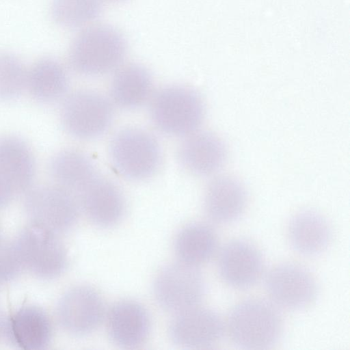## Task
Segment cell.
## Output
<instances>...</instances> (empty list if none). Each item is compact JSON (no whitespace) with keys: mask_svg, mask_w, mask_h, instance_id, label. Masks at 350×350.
Wrapping results in <instances>:
<instances>
[{"mask_svg":"<svg viewBox=\"0 0 350 350\" xmlns=\"http://www.w3.org/2000/svg\"><path fill=\"white\" fill-rule=\"evenodd\" d=\"M227 155L224 141L209 131L191 134L181 144L178 153L184 168L198 176H208L219 171Z\"/></svg>","mask_w":350,"mask_h":350,"instance_id":"cell-15","label":"cell"},{"mask_svg":"<svg viewBox=\"0 0 350 350\" xmlns=\"http://www.w3.org/2000/svg\"><path fill=\"white\" fill-rule=\"evenodd\" d=\"M102 10V0H53L51 14L61 27L79 28L96 19Z\"/></svg>","mask_w":350,"mask_h":350,"instance_id":"cell-24","label":"cell"},{"mask_svg":"<svg viewBox=\"0 0 350 350\" xmlns=\"http://www.w3.org/2000/svg\"><path fill=\"white\" fill-rule=\"evenodd\" d=\"M108 335L118 346L135 348L148 339L151 322L147 310L133 300H122L114 304L106 316Z\"/></svg>","mask_w":350,"mask_h":350,"instance_id":"cell-13","label":"cell"},{"mask_svg":"<svg viewBox=\"0 0 350 350\" xmlns=\"http://www.w3.org/2000/svg\"><path fill=\"white\" fill-rule=\"evenodd\" d=\"M5 323L4 317L3 316L2 312L0 308V335L3 334V332L5 331Z\"/></svg>","mask_w":350,"mask_h":350,"instance_id":"cell-27","label":"cell"},{"mask_svg":"<svg viewBox=\"0 0 350 350\" xmlns=\"http://www.w3.org/2000/svg\"><path fill=\"white\" fill-rule=\"evenodd\" d=\"M224 331L218 313L198 306L175 314L169 326L172 341L189 349L209 347L221 339Z\"/></svg>","mask_w":350,"mask_h":350,"instance_id":"cell-11","label":"cell"},{"mask_svg":"<svg viewBox=\"0 0 350 350\" xmlns=\"http://www.w3.org/2000/svg\"><path fill=\"white\" fill-rule=\"evenodd\" d=\"M206 287L198 267L180 261L163 267L153 283V293L159 305L174 314L198 306Z\"/></svg>","mask_w":350,"mask_h":350,"instance_id":"cell-5","label":"cell"},{"mask_svg":"<svg viewBox=\"0 0 350 350\" xmlns=\"http://www.w3.org/2000/svg\"><path fill=\"white\" fill-rule=\"evenodd\" d=\"M113 116L109 100L90 90L73 92L65 99L61 109L65 129L73 137L83 139L103 134L110 126Z\"/></svg>","mask_w":350,"mask_h":350,"instance_id":"cell-7","label":"cell"},{"mask_svg":"<svg viewBox=\"0 0 350 350\" xmlns=\"http://www.w3.org/2000/svg\"><path fill=\"white\" fill-rule=\"evenodd\" d=\"M5 331L16 346L26 350L44 349L52 335L51 321L40 308L23 306L5 323Z\"/></svg>","mask_w":350,"mask_h":350,"instance_id":"cell-17","label":"cell"},{"mask_svg":"<svg viewBox=\"0 0 350 350\" xmlns=\"http://www.w3.org/2000/svg\"><path fill=\"white\" fill-rule=\"evenodd\" d=\"M28 71L21 60L10 53H0V99L10 100L27 87Z\"/></svg>","mask_w":350,"mask_h":350,"instance_id":"cell-25","label":"cell"},{"mask_svg":"<svg viewBox=\"0 0 350 350\" xmlns=\"http://www.w3.org/2000/svg\"><path fill=\"white\" fill-rule=\"evenodd\" d=\"M79 194V204L93 224L108 228L122 220L125 212L124 199L111 181L96 176Z\"/></svg>","mask_w":350,"mask_h":350,"instance_id":"cell-14","label":"cell"},{"mask_svg":"<svg viewBox=\"0 0 350 350\" xmlns=\"http://www.w3.org/2000/svg\"><path fill=\"white\" fill-rule=\"evenodd\" d=\"M14 193L13 188L0 173V207L6 205Z\"/></svg>","mask_w":350,"mask_h":350,"instance_id":"cell-26","label":"cell"},{"mask_svg":"<svg viewBox=\"0 0 350 350\" xmlns=\"http://www.w3.org/2000/svg\"><path fill=\"white\" fill-rule=\"evenodd\" d=\"M247 202L246 189L237 178L224 175L212 180L205 191L206 215L217 224L237 221L245 211Z\"/></svg>","mask_w":350,"mask_h":350,"instance_id":"cell-16","label":"cell"},{"mask_svg":"<svg viewBox=\"0 0 350 350\" xmlns=\"http://www.w3.org/2000/svg\"><path fill=\"white\" fill-rule=\"evenodd\" d=\"M221 278L229 286L245 289L255 285L264 271L260 252L251 243L236 239L221 249L217 262Z\"/></svg>","mask_w":350,"mask_h":350,"instance_id":"cell-12","label":"cell"},{"mask_svg":"<svg viewBox=\"0 0 350 350\" xmlns=\"http://www.w3.org/2000/svg\"><path fill=\"white\" fill-rule=\"evenodd\" d=\"M49 170L57 185L71 193H79L96 177L90 159L75 150L57 153L51 160Z\"/></svg>","mask_w":350,"mask_h":350,"instance_id":"cell-21","label":"cell"},{"mask_svg":"<svg viewBox=\"0 0 350 350\" xmlns=\"http://www.w3.org/2000/svg\"><path fill=\"white\" fill-rule=\"evenodd\" d=\"M204 105L195 90L172 85L159 90L152 98L150 116L153 124L163 133L183 136L191 134L202 124Z\"/></svg>","mask_w":350,"mask_h":350,"instance_id":"cell-3","label":"cell"},{"mask_svg":"<svg viewBox=\"0 0 350 350\" xmlns=\"http://www.w3.org/2000/svg\"><path fill=\"white\" fill-rule=\"evenodd\" d=\"M26 193L25 209L33 224L55 233L76 224L79 204L70 191L56 185L30 188Z\"/></svg>","mask_w":350,"mask_h":350,"instance_id":"cell-8","label":"cell"},{"mask_svg":"<svg viewBox=\"0 0 350 350\" xmlns=\"http://www.w3.org/2000/svg\"><path fill=\"white\" fill-rule=\"evenodd\" d=\"M21 268L38 277L52 279L66 268V250L55 233L38 225L23 230L12 244Z\"/></svg>","mask_w":350,"mask_h":350,"instance_id":"cell-6","label":"cell"},{"mask_svg":"<svg viewBox=\"0 0 350 350\" xmlns=\"http://www.w3.org/2000/svg\"><path fill=\"white\" fill-rule=\"evenodd\" d=\"M105 314L104 301L94 288L80 285L66 291L59 301L57 317L68 334L84 336L94 332Z\"/></svg>","mask_w":350,"mask_h":350,"instance_id":"cell-9","label":"cell"},{"mask_svg":"<svg viewBox=\"0 0 350 350\" xmlns=\"http://www.w3.org/2000/svg\"><path fill=\"white\" fill-rule=\"evenodd\" d=\"M217 236L208 224L193 222L183 227L174 243L179 261L197 266L208 261L217 248Z\"/></svg>","mask_w":350,"mask_h":350,"instance_id":"cell-20","label":"cell"},{"mask_svg":"<svg viewBox=\"0 0 350 350\" xmlns=\"http://www.w3.org/2000/svg\"><path fill=\"white\" fill-rule=\"evenodd\" d=\"M68 78L63 66L52 57L38 60L27 73V88L31 96L42 103H51L66 93Z\"/></svg>","mask_w":350,"mask_h":350,"instance_id":"cell-23","label":"cell"},{"mask_svg":"<svg viewBox=\"0 0 350 350\" xmlns=\"http://www.w3.org/2000/svg\"><path fill=\"white\" fill-rule=\"evenodd\" d=\"M227 328L232 341L238 347L267 349L280 338L283 321L274 304L264 299H250L232 309L228 317Z\"/></svg>","mask_w":350,"mask_h":350,"instance_id":"cell-2","label":"cell"},{"mask_svg":"<svg viewBox=\"0 0 350 350\" xmlns=\"http://www.w3.org/2000/svg\"><path fill=\"white\" fill-rule=\"evenodd\" d=\"M109 155L118 173L134 180L151 176L161 161V149L156 138L137 128L118 131L111 139Z\"/></svg>","mask_w":350,"mask_h":350,"instance_id":"cell-4","label":"cell"},{"mask_svg":"<svg viewBox=\"0 0 350 350\" xmlns=\"http://www.w3.org/2000/svg\"><path fill=\"white\" fill-rule=\"evenodd\" d=\"M152 79L148 70L140 64H133L120 69L111 86L113 102L123 109H133L142 105L149 97Z\"/></svg>","mask_w":350,"mask_h":350,"instance_id":"cell-22","label":"cell"},{"mask_svg":"<svg viewBox=\"0 0 350 350\" xmlns=\"http://www.w3.org/2000/svg\"><path fill=\"white\" fill-rule=\"evenodd\" d=\"M0 173L16 192L31 188L35 174L31 150L22 139L14 136L0 138Z\"/></svg>","mask_w":350,"mask_h":350,"instance_id":"cell-19","label":"cell"},{"mask_svg":"<svg viewBox=\"0 0 350 350\" xmlns=\"http://www.w3.org/2000/svg\"><path fill=\"white\" fill-rule=\"evenodd\" d=\"M109 1H124V0H109Z\"/></svg>","mask_w":350,"mask_h":350,"instance_id":"cell-28","label":"cell"},{"mask_svg":"<svg viewBox=\"0 0 350 350\" xmlns=\"http://www.w3.org/2000/svg\"><path fill=\"white\" fill-rule=\"evenodd\" d=\"M288 236L293 248L305 256L324 252L332 240V229L327 221L313 211H304L291 219Z\"/></svg>","mask_w":350,"mask_h":350,"instance_id":"cell-18","label":"cell"},{"mask_svg":"<svg viewBox=\"0 0 350 350\" xmlns=\"http://www.w3.org/2000/svg\"><path fill=\"white\" fill-rule=\"evenodd\" d=\"M265 286L274 303L288 310L309 306L317 295V283L304 267L283 263L271 269L265 278Z\"/></svg>","mask_w":350,"mask_h":350,"instance_id":"cell-10","label":"cell"},{"mask_svg":"<svg viewBox=\"0 0 350 350\" xmlns=\"http://www.w3.org/2000/svg\"><path fill=\"white\" fill-rule=\"evenodd\" d=\"M127 51L125 38L116 28L97 25L81 31L68 53L71 68L85 76H98L118 68Z\"/></svg>","mask_w":350,"mask_h":350,"instance_id":"cell-1","label":"cell"}]
</instances>
